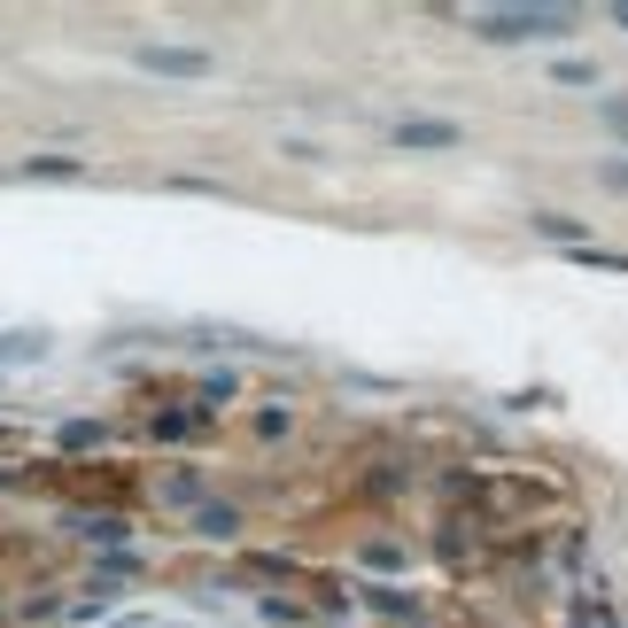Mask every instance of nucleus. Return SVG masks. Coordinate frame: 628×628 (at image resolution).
<instances>
[{
  "instance_id": "39448f33",
  "label": "nucleus",
  "mask_w": 628,
  "mask_h": 628,
  "mask_svg": "<svg viewBox=\"0 0 628 628\" xmlns=\"http://www.w3.org/2000/svg\"><path fill=\"white\" fill-rule=\"evenodd\" d=\"M78 171H85L78 155H32L24 163V178H78Z\"/></svg>"
},
{
  "instance_id": "0eeeda50",
  "label": "nucleus",
  "mask_w": 628,
  "mask_h": 628,
  "mask_svg": "<svg viewBox=\"0 0 628 628\" xmlns=\"http://www.w3.org/2000/svg\"><path fill=\"white\" fill-rule=\"evenodd\" d=\"M613 24H620V32H628V9H613Z\"/></svg>"
},
{
  "instance_id": "f257e3e1",
  "label": "nucleus",
  "mask_w": 628,
  "mask_h": 628,
  "mask_svg": "<svg viewBox=\"0 0 628 628\" xmlns=\"http://www.w3.org/2000/svg\"><path fill=\"white\" fill-rule=\"evenodd\" d=\"M474 32L497 47H520V39H567L574 16L567 9H474Z\"/></svg>"
},
{
  "instance_id": "7ed1b4c3",
  "label": "nucleus",
  "mask_w": 628,
  "mask_h": 628,
  "mask_svg": "<svg viewBox=\"0 0 628 628\" xmlns=\"http://www.w3.org/2000/svg\"><path fill=\"white\" fill-rule=\"evenodd\" d=\"M466 125H442V117H404L396 125V148H458Z\"/></svg>"
},
{
  "instance_id": "423d86ee",
  "label": "nucleus",
  "mask_w": 628,
  "mask_h": 628,
  "mask_svg": "<svg viewBox=\"0 0 628 628\" xmlns=\"http://www.w3.org/2000/svg\"><path fill=\"white\" fill-rule=\"evenodd\" d=\"M605 187H628V163H605Z\"/></svg>"
},
{
  "instance_id": "f03ea898",
  "label": "nucleus",
  "mask_w": 628,
  "mask_h": 628,
  "mask_svg": "<svg viewBox=\"0 0 628 628\" xmlns=\"http://www.w3.org/2000/svg\"><path fill=\"white\" fill-rule=\"evenodd\" d=\"M140 70H155V78H210V55L202 47H140Z\"/></svg>"
},
{
  "instance_id": "20e7f679",
  "label": "nucleus",
  "mask_w": 628,
  "mask_h": 628,
  "mask_svg": "<svg viewBox=\"0 0 628 628\" xmlns=\"http://www.w3.org/2000/svg\"><path fill=\"white\" fill-rule=\"evenodd\" d=\"M535 233H544V241H567V248H582V218H567V210H535Z\"/></svg>"
}]
</instances>
